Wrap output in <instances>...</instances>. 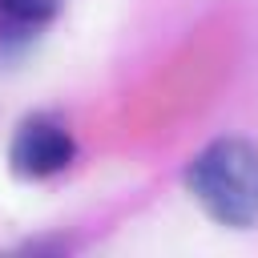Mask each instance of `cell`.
Returning a JSON list of instances; mask_svg holds the SVG:
<instances>
[{
	"label": "cell",
	"mask_w": 258,
	"mask_h": 258,
	"mask_svg": "<svg viewBox=\"0 0 258 258\" xmlns=\"http://www.w3.org/2000/svg\"><path fill=\"white\" fill-rule=\"evenodd\" d=\"M185 189L210 222L226 230L258 226V145L246 137H218L185 165Z\"/></svg>",
	"instance_id": "6da1fadb"
},
{
	"label": "cell",
	"mask_w": 258,
	"mask_h": 258,
	"mask_svg": "<svg viewBox=\"0 0 258 258\" xmlns=\"http://www.w3.org/2000/svg\"><path fill=\"white\" fill-rule=\"evenodd\" d=\"M73 157H77V137L69 133L64 121H56L48 113L24 117L8 141V165L16 177H28V181L64 173L73 165Z\"/></svg>",
	"instance_id": "7a4b0ae2"
},
{
	"label": "cell",
	"mask_w": 258,
	"mask_h": 258,
	"mask_svg": "<svg viewBox=\"0 0 258 258\" xmlns=\"http://www.w3.org/2000/svg\"><path fill=\"white\" fill-rule=\"evenodd\" d=\"M60 8H64V0H0V20H4L8 28L36 32V28H44Z\"/></svg>",
	"instance_id": "3957f363"
}]
</instances>
